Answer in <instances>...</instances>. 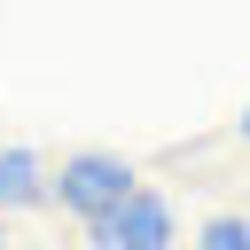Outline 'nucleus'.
<instances>
[{
    "label": "nucleus",
    "mask_w": 250,
    "mask_h": 250,
    "mask_svg": "<svg viewBox=\"0 0 250 250\" xmlns=\"http://www.w3.org/2000/svg\"><path fill=\"white\" fill-rule=\"evenodd\" d=\"M16 211H47V156L23 141L0 148V219H16Z\"/></svg>",
    "instance_id": "obj_3"
},
{
    "label": "nucleus",
    "mask_w": 250,
    "mask_h": 250,
    "mask_svg": "<svg viewBox=\"0 0 250 250\" xmlns=\"http://www.w3.org/2000/svg\"><path fill=\"white\" fill-rule=\"evenodd\" d=\"M141 188V172L117 156V148H70L55 172H47V203H62L78 227H94V219H109L125 195Z\"/></svg>",
    "instance_id": "obj_1"
},
{
    "label": "nucleus",
    "mask_w": 250,
    "mask_h": 250,
    "mask_svg": "<svg viewBox=\"0 0 250 250\" xmlns=\"http://www.w3.org/2000/svg\"><path fill=\"white\" fill-rule=\"evenodd\" d=\"M195 250H250V219H242V211H219V219H203Z\"/></svg>",
    "instance_id": "obj_4"
},
{
    "label": "nucleus",
    "mask_w": 250,
    "mask_h": 250,
    "mask_svg": "<svg viewBox=\"0 0 250 250\" xmlns=\"http://www.w3.org/2000/svg\"><path fill=\"white\" fill-rule=\"evenodd\" d=\"M86 242L94 250H180V219H172V203L156 188H133L109 219L86 227Z\"/></svg>",
    "instance_id": "obj_2"
},
{
    "label": "nucleus",
    "mask_w": 250,
    "mask_h": 250,
    "mask_svg": "<svg viewBox=\"0 0 250 250\" xmlns=\"http://www.w3.org/2000/svg\"><path fill=\"white\" fill-rule=\"evenodd\" d=\"M234 133H242V141H250V109H242V117H234Z\"/></svg>",
    "instance_id": "obj_5"
},
{
    "label": "nucleus",
    "mask_w": 250,
    "mask_h": 250,
    "mask_svg": "<svg viewBox=\"0 0 250 250\" xmlns=\"http://www.w3.org/2000/svg\"><path fill=\"white\" fill-rule=\"evenodd\" d=\"M0 250H16V234H8V219H0Z\"/></svg>",
    "instance_id": "obj_6"
}]
</instances>
